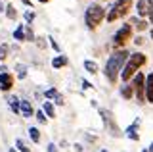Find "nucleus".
<instances>
[{"label":"nucleus","mask_w":153,"mask_h":152,"mask_svg":"<svg viewBox=\"0 0 153 152\" xmlns=\"http://www.w3.org/2000/svg\"><path fill=\"white\" fill-rule=\"evenodd\" d=\"M128 56H130V52L128 50H117L115 54H111L105 62V69H103V75L105 79H107L109 83H117L119 75H121V71L124 68V64L128 62Z\"/></svg>","instance_id":"nucleus-1"},{"label":"nucleus","mask_w":153,"mask_h":152,"mask_svg":"<svg viewBox=\"0 0 153 152\" xmlns=\"http://www.w3.org/2000/svg\"><path fill=\"white\" fill-rule=\"evenodd\" d=\"M146 62H147V58H146V54H142V52H134V54H130V56H128V62L124 64V68L121 71L123 81L128 83L134 75L140 71L142 65H146Z\"/></svg>","instance_id":"nucleus-2"},{"label":"nucleus","mask_w":153,"mask_h":152,"mask_svg":"<svg viewBox=\"0 0 153 152\" xmlns=\"http://www.w3.org/2000/svg\"><path fill=\"white\" fill-rule=\"evenodd\" d=\"M103 20H105V8L100 2H94L86 8L84 21H86V27H88V29H96Z\"/></svg>","instance_id":"nucleus-3"},{"label":"nucleus","mask_w":153,"mask_h":152,"mask_svg":"<svg viewBox=\"0 0 153 152\" xmlns=\"http://www.w3.org/2000/svg\"><path fill=\"white\" fill-rule=\"evenodd\" d=\"M130 8H132V0H117L111 6V10L105 14V17H107V21H117L126 16L130 12Z\"/></svg>","instance_id":"nucleus-4"},{"label":"nucleus","mask_w":153,"mask_h":152,"mask_svg":"<svg viewBox=\"0 0 153 152\" xmlns=\"http://www.w3.org/2000/svg\"><path fill=\"white\" fill-rule=\"evenodd\" d=\"M132 89H134V96H136L138 104H146V75L142 71H138L132 77Z\"/></svg>","instance_id":"nucleus-5"},{"label":"nucleus","mask_w":153,"mask_h":152,"mask_svg":"<svg viewBox=\"0 0 153 152\" xmlns=\"http://www.w3.org/2000/svg\"><path fill=\"white\" fill-rule=\"evenodd\" d=\"M130 37H132V25H130V23H124L121 29L115 33L113 46H117V48H124V44L130 41Z\"/></svg>","instance_id":"nucleus-6"},{"label":"nucleus","mask_w":153,"mask_h":152,"mask_svg":"<svg viewBox=\"0 0 153 152\" xmlns=\"http://www.w3.org/2000/svg\"><path fill=\"white\" fill-rule=\"evenodd\" d=\"M100 114H102V117H103L105 127H107V129L111 131V135H113V137H121L123 133H121V129L117 127V123L113 121V116H111V114H109L107 110H100Z\"/></svg>","instance_id":"nucleus-7"},{"label":"nucleus","mask_w":153,"mask_h":152,"mask_svg":"<svg viewBox=\"0 0 153 152\" xmlns=\"http://www.w3.org/2000/svg\"><path fill=\"white\" fill-rule=\"evenodd\" d=\"M12 87H13V75L10 73V71H6V73L0 75V89H2L4 93H8Z\"/></svg>","instance_id":"nucleus-8"},{"label":"nucleus","mask_w":153,"mask_h":152,"mask_svg":"<svg viewBox=\"0 0 153 152\" xmlns=\"http://www.w3.org/2000/svg\"><path fill=\"white\" fill-rule=\"evenodd\" d=\"M146 100L153 102V71L146 75Z\"/></svg>","instance_id":"nucleus-9"},{"label":"nucleus","mask_w":153,"mask_h":152,"mask_svg":"<svg viewBox=\"0 0 153 152\" xmlns=\"http://www.w3.org/2000/svg\"><path fill=\"white\" fill-rule=\"evenodd\" d=\"M138 125H140V120H136V121H134L130 127H126L123 135H126V137H128V139H130V141H138V139H140V135H138V133H136Z\"/></svg>","instance_id":"nucleus-10"},{"label":"nucleus","mask_w":153,"mask_h":152,"mask_svg":"<svg viewBox=\"0 0 153 152\" xmlns=\"http://www.w3.org/2000/svg\"><path fill=\"white\" fill-rule=\"evenodd\" d=\"M21 114H23V117H33L35 116V108H33V104L29 100H21Z\"/></svg>","instance_id":"nucleus-11"},{"label":"nucleus","mask_w":153,"mask_h":152,"mask_svg":"<svg viewBox=\"0 0 153 152\" xmlns=\"http://www.w3.org/2000/svg\"><path fill=\"white\" fill-rule=\"evenodd\" d=\"M67 62H69V60H67V56H63V54L56 56V58L52 60V68H54V69H61V68H65V65H67Z\"/></svg>","instance_id":"nucleus-12"},{"label":"nucleus","mask_w":153,"mask_h":152,"mask_svg":"<svg viewBox=\"0 0 153 152\" xmlns=\"http://www.w3.org/2000/svg\"><path fill=\"white\" fill-rule=\"evenodd\" d=\"M8 104H10V110L13 114H19L21 112V100H19L17 96H10L8 98Z\"/></svg>","instance_id":"nucleus-13"},{"label":"nucleus","mask_w":153,"mask_h":152,"mask_svg":"<svg viewBox=\"0 0 153 152\" xmlns=\"http://www.w3.org/2000/svg\"><path fill=\"white\" fill-rule=\"evenodd\" d=\"M121 96L126 98V100H130V98L134 96V89H132L130 83H124L123 87H121Z\"/></svg>","instance_id":"nucleus-14"},{"label":"nucleus","mask_w":153,"mask_h":152,"mask_svg":"<svg viewBox=\"0 0 153 152\" xmlns=\"http://www.w3.org/2000/svg\"><path fill=\"white\" fill-rule=\"evenodd\" d=\"M42 112H44L48 117H56V110H54V104H52V102H48V100H46L44 104H42Z\"/></svg>","instance_id":"nucleus-15"},{"label":"nucleus","mask_w":153,"mask_h":152,"mask_svg":"<svg viewBox=\"0 0 153 152\" xmlns=\"http://www.w3.org/2000/svg\"><path fill=\"white\" fill-rule=\"evenodd\" d=\"M130 25H134L138 31H146V29H147V21H146V20H140V17H134Z\"/></svg>","instance_id":"nucleus-16"},{"label":"nucleus","mask_w":153,"mask_h":152,"mask_svg":"<svg viewBox=\"0 0 153 152\" xmlns=\"http://www.w3.org/2000/svg\"><path fill=\"white\" fill-rule=\"evenodd\" d=\"M13 39L16 41H25V25H17L13 31Z\"/></svg>","instance_id":"nucleus-17"},{"label":"nucleus","mask_w":153,"mask_h":152,"mask_svg":"<svg viewBox=\"0 0 153 152\" xmlns=\"http://www.w3.org/2000/svg\"><path fill=\"white\" fill-rule=\"evenodd\" d=\"M138 16H147V0H138Z\"/></svg>","instance_id":"nucleus-18"},{"label":"nucleus","mask_w":153,"mask_h":152,"mask_svg":"<svg viewBox=\"0 0 153 152\" xmlns=\"http://www.w3.org/2000/svg\"><path fill=\"white\" fill-rule=\"evenodd\" d=\"M4 12H6V17H8V20H16V17H17V10H16V6H13V4H8Z\"/></svg>","instance_id":"nucleus-19"},{"label":"nucleus","mask_w":153,"mask_h":152,"mask_svg":"<svg viewBox=\"0 0 153 152\" xmlns=\"http://www.w3.org/2000/svg\"><path fill=\"white\" fill-rule=\"evenodd\" d=\"M84 69L88 71V73H96V71H98V64L92 62V60H86L84 62Z\"/></svg>","instance_id":"nucleus-20"},{"label":"nucleus","mask_w":153,"mask_h":152,"mask_svg":"<svg viewBox=\"0 0 153 152\" xmlns=\"http://www.w3.org/2000/svg\"><path fill=\"white\" fill-rule=\"evenodd\" d=\"M29 137H31L33 142H40V131H38L36 127H31V129H29Z\"/></svg>","instance_id":"nucleus-21"},{"label":"nucleus","mask_w":153,"mask_h":152,"mask_svg":"<svg viewBox=\"0 0 153 152\" xmlns=\"http://www.w3.org/2000/svg\"><path fill=\"white\" fill-rule=\"evenodd\" d=\"M16 69H17V77H19V79H25V77H27V68H25L23 64H17Z\"/></svg>","instance_id":"nucleus-22"},{"label":"nucleus","mask_w":153,"mask_h":152,"mask_svg":"<svg viewBox=\"0 0 153 152\" xmlns=\"http://www.w3.org/2000/svg\"><path fill=\"white\" fill-rule=\"evenodd\" d=\"M16 146H17L19 152H31V148H29V146H27L21 139H16Z\"/></svg>","instance_id":"nucleus-23"},{"label":"nucleus","mask_w":153,"mask_h":152,"mask_svg":"<svg viewBox=\"0 0 153 152\" xmlns=\"http://www.w3.org/2000/svg\"><path fill=\"white\" fill-rule=\"evenodd\" d=\"M25 41H29V42L36 41V37H35V33H33V29H31V27H27V25H25Z\"/></svg>","instance_id":"nucleus-24"},{"label":"nucleus","mask_w":153,"mask_h":152,"mask_svg":"<svg viewBox=\"0 0 153 152\" xmlns=\"http://www.w3.org/2000/svg\"><path fill=\"white\" fill-rule=\"evenodd\" d=\"M8 58V44H0V64Z\"/></svg>","instance_id":"nucleus-25"},{"label":"nucleus","mask_w":153,"mask_h":152,"mask_svg":"<svg viewBox=\"0 0 153 152\" xmlns=\"http://www.w3.org/2000/svg\"><path fill=\"white\" fill-rule=\"evenodd\" d=\"M35 16H36V14L33 12V10H27L23 17H25V21H27V23H33V21H35Z\"/></svg>","instance_id":"nucleus-26"},{"label":"nucleus","mask_w":153,"mask_h":152,"mask_svg":"<svg viewBox=\"0 0 153 152\" xmlns=\"http://www.w3.org/2000/svg\"><path fill=\"white\" fill-rule=\"evenodd\" d=\"M35 116H36V120L40 121V123H46V114L42 112V110H38V112L35 114Z\"/></svg>","instance_id":"nucleus-27"},{"label":"nucleus","mask_w":153,"mask_h":152,"mask_svg":"<svg viewBox=\"0 0 153 152\" xmlns=\"http://www.w3.org/2000/svg\"><path fill=\"white\" fill-rule=\"evenodd\" d=\"M44 96L46 98H56L57 96V91H56V89H48V91L44 93Z\"/></svg>","instance_id":"nucleus-28"},{"label":"nucleus","mask_w":153,"mask_h":152,"mask_svg":"<svg viewBox=\"0 0 153 152\" xmlns=\"http://www.w3.org/2000/svg\"><path fill=\"white\" fill-rule=\"evenodd\" d=\"M54 100H56V104H57V106H63V104H65V98H63V94H57V96L54 98Z\"/></svg>","instance_id":"nucleus-29"},{"label":"nucleus","mask_w":153,"mask_h":152,"mask_svg":"<svg viewBox=\"0 0 153 152\" xmlns=\"http://www.w3.org/2000/svg\"><path fill=\"white\" fill-rule=\"evenodd\" d=\"M48 41H50V44H52V48H54L56 52H61V48H59V44H57V42H56L54 39H52V37H50V39H48Z\"/></svg>","instance_id":"nucleus-30"},{"label":"nucleus","mask_w":153,"mask_h":152,"mask_svg":"<svg viewBox=\"0 0 153 152\" xmlns=\"http://www.w3.org/2000/svg\"><path fill=\"white\" fill-rule=\"evenodd\" d=\"M46 148H48V152H59V150H57V146L54 144V142H48V146H46Z\"/></svg>","instance_id":"nucleus-31"},{"label":"nucleus","mask_w":153,"mask_h":152,"mask_svg":"<svg viewBox=\"0 0 153 152\" xmlns=\"http://www.w3.org/2000/svg\"><path fill=\"white\" fill-rule=\"evenodd\" d=\"M134 42L140 46V44H143V39H142V37H136V39H134Z\"/></svg>","instance_id":"nucleus-32"},{"label":"nucleus","mask_w":153,"mask_h":152,"mask_svg":"<svg viewBox=\"0 0 153 152\" xmlns=\"http://www.w3.org/2000/svg\"><path fill=\"white\" fill-rule=\"evenodd\" d=\"M6 71H8V68H6L4 64H0V75H2V73H6Z\"/></svg>","instance_id":"nucleus-33"},{"label":"nucleus","mask_w":153,"mask_h":152,"mask_svg":"<svg viewBox=\"0 0 153 152\" xmlns=\"http://www.w3.org/2000/svg\"><path fill=\"white\" fill-rule=\"evenodd\" d=\"M73 148H75L76 152H82V150H84V148H82V144H75V146H73Z\"/></svg>","instance_id":"nucleus-34"},{"label":"nucleus","mask_w":153,"mask_h":152,"mask_svg":"<svg viewBox=\"0 0 153 152\" xmlns=\"http://www.w3.org/2000/svg\"><path fill=\"white\" fill-rule=\"evenodd\" d=\"M82 87H84V89H92V85H90L88 81H82Z\"/></svg>","instance_id":"nucleus-35"},{"label":"nucleus","mask_w":153,"mask_h":152,"mask_svg":"<svg viewBox=\"0 0 153 152\" xmlns=\"http://www.w3.org/2000/svg\"><path fill=\"white\" fill-rule=\"evenodd\" d=\"M23 4H25V6H31V10H33V4H31V0H23Z\"/></svg>","instance_id":"nucleus-36"},{"label":"nucleus","mask_w":153,"mask_h":152,"mask_svg":"<svg viewBox=\"0 0 153 152\" xmlns=\"http://www.w3.org/2000/svg\"><path fill=\"white\" fill-rule=\"evenodd\" d=\"M4 10H6V6H4V4H2V0H0V12H4Z\"/></svg>","instance_id":"nucleus-37"},{"label":"nucleus","mask_w":153,"mask_h":152,"mask_svg":"<svg viewBox=\"0 0 153 152\" xmlns=\"http://www.w3.org/2000/svg\"><path fill=\"white\" fill-rule=\"evenodd\" d=\"M147 152H153V142L149 144V148H147Z\"/></svg>","instance_id":"nucleus-38"},{"label":"nucleus","mask_w":153,"mask_h":152,"mask_svg":"<svg viewBox=\"0 0 153 152\" xmlns=\"http://www.w3.org/2000/svg\"><path fill=\"white\" fill-rule=\"evenodd\" d=\"M38 2H40V4H46V2H50V0H38Z\"/></svg>","instance_id":"nucleus-39"},{"label":"nucleus","mask_w":153,"mask_h":152,"mask_svg":"<svg viewBox=\"0 0 153 152\" xmlns=\"http://www.w3.org/2000/svg\"><path fill=\"white\" fill-rule=\"evenodd\" d=\"M10 152H17V150H16V148H10Z\"/></svg>","instance_id":"nucleus-40"},{"label":"nucleus","mask_w":153,"mask_h":152,"mask_svg":"<svg viewBox=\"0 0 153 152\" xmlns=\"http://www.w3.org/2000/svg\"><path fill=\"white\" fill-rule=\"evenodd\" d=\"M151 39H153V29H151Z\"/></svg>","instance_id":"nucleus-41"},{"label":"nucleus","mask_w":153,"mask_h":152,"mask_svg":"<svg viewBox=\"0 0 153 152\" xmlns=\"http://www.w3.org/2000/svg\"><path fill=\"white\" fill-rule=\"evenodd\" d=\"M102 152H107V150H102Z\"/></svg>","instance_id":"nucleus-42"},{"label":"nucleus","mask_w":153,"mask_h":152,"mask_svg":"<svg viewBox=\"0 0 153 152\" xmlns=\"http://www.w3.org/2000/svg\"><path fill=\"white\" fill-rule=\"evenodd\" d=\"M142 152H147V150H142Z\"/></svg>","instance_id":"nucleus-43"}]
</instances>
